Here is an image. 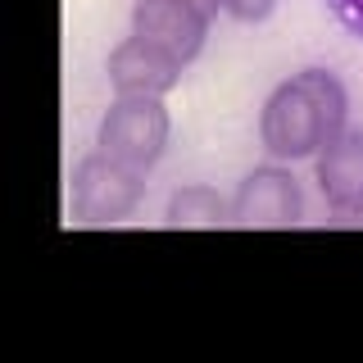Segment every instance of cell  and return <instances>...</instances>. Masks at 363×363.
<instances>
[{
	"mask_svg": "<svg viewBox=\"0 0 363 363\" xmlns=\"http://www.w3.org/2000/svg\"><path fill=\"white\" fill-rule=\"evenodd\" d=\"M350 128V91L332 68H300L268 91L259 109V145L277 164L313 159Z\"/></svg>",
	"mask_w": 363,
	"mask_h": 363,
	"instance_id": "cell-1",
	"label": "cell"
},
{
	"mask_svg": "<svg viewBox=\"0 0 363 363\" xmlns=\"http://www.w3.org/2000/svg\"><path fill=\"white\" fill-rule=\"evenodd\" d=\"M141 200H145V173L105 155L100 145L77 159L73 177H68V213L82 227L128 223L141 209Z\"/></svg>",
	"mask_w": 363,
	"mask_h": 363,
	"instance_id": "cell-2",
	"label": "cell"
},
{
	"mask_svg": "<svg viewBox=\"0 0 363 363\" xmlns=\"http://www.w3.org/2000/svg\"><path fill=\"white\" fill-rule=\"evenodd\" d=\"M168 136H173V113L159 96H113V105L100 118L96 145L123 164L150 173L168 150Z\"/></svg>",
	"mask_w": 363,
	"mask_h": 363,
	"instance_id": "cell-3",
	"label": "cell"
},
{
	"mask_svg": "<svg viewBox=\"0 0 363 363\" xmlns=\"http://www.w3.org/2000/svg\"><path fill=\"white\" fill-rule=\"evenodd\" d=\"M304 218V191L286 164H264L241 177L232 196V227L250 232H272V227H295Z\"/></svg>",
	"mask_w": 363,
	"mask_h": 363,
	"instance_id": "cell-4",
	"label": "cell"
},
{
	"mask_svg": "<svg viewBox=\"0 0 363 363\" xmlns=\"http://www.w3.org/2000/svg\"><path fill=\"white\" fill-rule=\"evenodd\" d=\"M213 14L218 9L209 0H136L132 5V32L155 41V45H164L182 64H196L204 41H209Z\"/></svg>",
	"mask_w": 363,
	"mask_h": 363,
	"instance_id": "cell-5",
	"label": "cell"
},
{
	"mask_svg": "<svg viewBox=\"0 0 363 363\" xmlns=\"http://www.w3.org/2000/svg\"><path fill=\"white\" fill-rule=\"evenodd\" d=\"M182 73H186V64L177 55H168L164 45L136 37V32L123 37L105 60V77H109L113 96H159L164 100L168 91L182 86Z\"/></svg>",
	"mask_w": 363,
	"mask_h": 363,
	"instance_id": "cell-6",
	"label": "cell"
},
{
	"mask_svg": "<svg viewBox=\"0 0 363 363\" xmlns=\"http://www.w3.org/2000/svg\"><path fill=\"white\" fill-rule=\"evenodd\" d=\"M313 182L336 218H363V128H345L313 155Z\"/></svg>",
	"mask_w": 363,
	"mask_h": 363,
	"instance_id": "cell-7",
	"label": "cell"
},
{
	"mask_svg": "<svg viewBox=\"0 0 363 363\" xmlns=\"http://www.w3.org/2000/svg\"><path fill=\"white\" fill-rule=\"evenodd\" d=\"M164 227H173V232H213V227H232V200L218 196L213 186H204V182L177 186L173 196H168Z\"/></svg>",
	"mask_w": 363,
	"mask_h": 363,
	"instance_id": "cell-8",
	"label": "cell"
},
{
	"mask_svg": "<svg viewBox=\"0 0 363 363\" xmlns=\"http://www.w3.org/2000/svg\"><path fill=\"white\" fill-rule=\"evenodd\" d=\"M277 5L281 0H213V9H223V14L236 18V23H264V18H272Z\"/></svg>",
	"mask_w": 363,
	"mask_h": 363,
	"instance_id": "cell-9",
	"label": "cell"
},
{
	"mask_svg": "<svg viewBox=\"0 0 363 363\" xmlns=\"http://www.w3.org/2000/svg\"><path fill=\"white\" fill-rule=\"evenodd\" d=\"M323 5L332 9V18L350 32V37L363 41V0H323Z\"/></svg>",
	"mask_w": 363,
	"mask_h": 363,
	"instance_id": "cell-10",
	"label": "cell"
},
{
	"mask_svg": "<svg viewBox=\"0 0 363 363\" xmlns=\"http://www.w3.org/2000/svg\"><path fill=\"white\" fill-rule=\"evenodd\" d=\"M209 5H213V0H209Z\"/></svg>",
	"mask_w": 363,
	"mask_h": 363,
	"instance_id": "cell-11",
	"label": "cell"
}]
</instances>
